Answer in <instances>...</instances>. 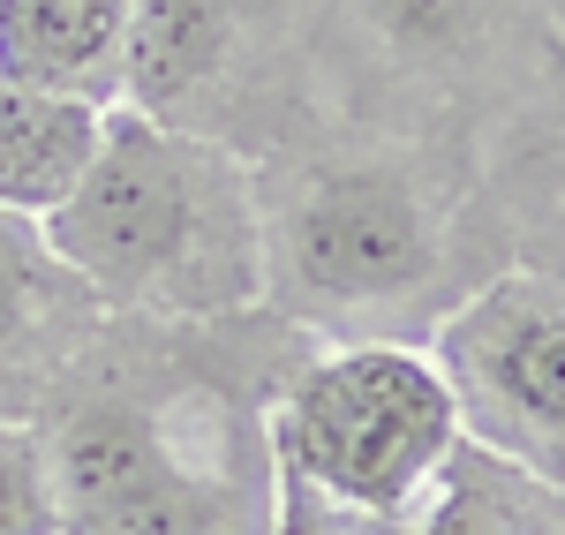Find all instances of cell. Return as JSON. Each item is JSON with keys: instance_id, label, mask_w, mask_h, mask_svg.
Returning <instances> with one entry per match:
<instances>
[{"instance_id": "8", "label": "cell", "mask_w": 565, "mask_h": 535, "mask_svg": "<svg viewBox=\"0 0 565 535\" xmlns=\"http://www.w3.org/2000/svg\"><path fill=\"white\" fill-rule=\"evenodd\" d=\"M98 332H106V302L53 249L45 220L0 212V422L39 430Z\"/></svg>"}, {"instance_id": "9", "label": "cell", "mask_w": 565, "mask_h": 535, "mask_svg": "<svg viewBox=\"0 0 565 535\" xmlns=\"http://www.w3.org/2000/svg\"><path fill=\"white\" fill-rule=\"evenodd\" d=\"M551 15H558V45L543 76L521 90V106L482 136L476 167L505 265L565 279V0H551Z\"/></svg>"}, {"instance_id": "10", "label": "cell", "mask_w": 565, "mask_h": 535, "mask_svg": "<svg viewBox=\"0 0 565 535\" xmlns=\"http://www.w3.org/2000/svg\"><path fill=\"white\" fill-rule=\"evenodd\" d=\"M136 0H0V76L114 114L129 98Z\"/></svg>"}, {"instance_id": "13", "label": "cell", "mask_w": 565, "mask_h": 535, "mask_svg": "<svg viewBox=\"0 0 565 535\" xmlns=\"http://www.w3.org/2000/svg\"><path fill=\"white\" fill-rule=\"evenodd\" d=\"M0 535H53V475L31 422H0Z\"/></svg>"}, {"instance_id": "2", "label": "cell", "mask_w": 565, "mask_h": 535, "mask_svg": "<svg viewBox=\"0 0 565 535\" xmlns=\"http://www.w3.org/2000/svg\"><path fill=\"white\" fill-rule=\"evenodd\" d=\"M264 310L317 347H430L437 324L505 271L476 143L309 129L257 159Z\"/></svg>"}, {"instance_id": "12", "label": "cell", "mask_w": 565, "mask_h": 535, "mask_svg": "<svg viewBox=\"0 0 565 535\" xmlns=\"http://www.w3.org/2000/svg\"><path fill=\"white\" fill-rule=\"evenodd\" d=\"M407 535H565V483L460 438L407 505Z\"/></svg>"}, {"instance_id": "14", "label": "cell", "mask_w": 565, "mask_h": 535, "mask_svg": "<svg viewBox=\"0 0 565 535\" xmlns=\"http://www.w3.org/2000/svg\"><path fill=\"white\" fill-rule=\"evenodd\" d=\"M271 535H407V513H370V505H348V497L317 491L309 475L279 468Z\"/></svg>"}, {"instance_id": "4", "label": "cell", "mask_w": 565, "mask_h": 535, "mask_svg": "<svg viewBox=\"0 0 565 535\" xmlns=\"http://www.w3.org/2000/svg\"><path fill=\"white\" fill-rule=\"evenodd\" d=\"M558 45L551 0H309L317 114L377 136L476 143Z\"/></svg>"}, {"instance_id": "1", "label": "cell", "mask_w": 565, "mask_h": 535, "mask_svg": "<svg viewBox=\"0 0 565 535\" xmlns=\"http://www.w3.org/2000/svg\"><path fill=\"white\" fill-rule=\"evenodd\" d=\"M309 347L271 310L106 317L39 422L53 535H271V400Z\"/></svg>"}, {"instance_id": "5", "label": "cell", "mask_w": 565, "mask_h": 535, "mask_svg": "<svg viewBox=\"0 0 565 535\" xmlns=\"http://www.w3.org/2000/svg\"><path fill=\"white\" fill-rule=\"evenodd\" d=\"M121 106L212 136L242 159L302 143L309 129H324L309 0H136Z\"/></svg>"}, {"instance_id": "11", "label": "cell", "mask_w": 565, "mask_h": 535, "mask_svg": "<svg viewBox=\"0 0 565 535\" xmlns=\"http://www.w3.org/2000/svg\"><path fill=\"white\" fill-rule=\"evenodd\" d=\"M106 114L0 76V212L53 220L98 159Z\"/></svg>"}, {"instance_id": "6", "label": "cell", "mask_w": 565, "mask_h": 535, "mask_svg": "<svg viewBox=\"0 0 565 535\" xmlns=\"http://www.w3.org/2000/svg\"><path fill=\"white\" fill-rule=\"evenodd\" d=\"M460 438L468 430L430 347H309L271 400V460L370 513H407Z\"/></svg>"}, {"instance_id": "3", "label": "cell", "mask_w": 565, "mask_h": 535, "mask_svg": "<svg viewBox=\"0 0 565 535\" xmlns=\"http://www.w3.org/2000/svg\"><path fill=\"white\" fill-rule=\"evenodd\" d=\"M106 317H242L264 310L257 159L167 129L136 106L106 114L90 174L45 220Z\"/></svg>"}, {"instance_id": "7", "label": "cell", "mask_w": 565, "mask_h": 535, "mask_svg": "<svg viewBox=\"0 0 565 535\" xmlns=\"http://www.w3.org/2000/svg\"><path fill=\"white\" fill-rule=\"evenodd\" d=\"M430 362L476 446L565 483V279L505 265L437 324Z\"/></svg>"}]
</instances>
